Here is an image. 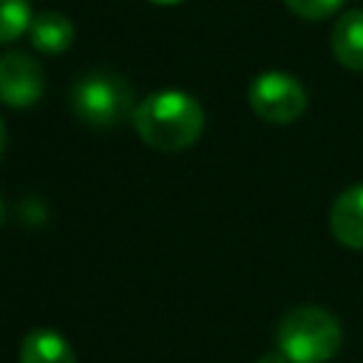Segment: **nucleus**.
Returning <instances> with one entry per match:
<instances>
[{"label": "nucleus", "mask_w": 363, "mask_h": 363, "mask_svg": "<svg viewBox=\"0 0 363 363\" xmlns=\"http://www.w3.org/2000/svg\"><path fill=\"white\" fill-rule=\"evenodd\" d=\"M255 363H289V357H286L281 349H275V352H267V354H261Z\"/></svg>", "instance_id": "12"}, {"label": "nucleus", "mask_w": 363, "mask_h": 363, "mask_svg": "<svg viewBox=\"0 0 363 363\" xmlns=\"http://www.w3.org/2000/svg\"><path fill=\"white\" fill-rule=\"evenodd\" d=\"M74 116L88 128H116L128 113L136 111L133 88L122 74L113 71H91L82 74L68 96Z\"/></svg>", "instance_id": "3"}, {"label": "nucleus", "mask_w": 363, "mask_h": 363, "mask_svg": "<svg viewBox=\"0 0 363 363\" xmlns=\"http://www.w3.org/2000/svg\"><path fill=\"white\" fill-rule=\"evenodd\" d=\"M275 343L289 363H326L340 352L343 329L323 306H295L281 318Z\"/></svg>", "instance_id": "2"}, {"label": "nucleus", "mask_w": 363, "mask_h": 363, "mask_svg": "<svg viewBox=\"0 0 363 363\" xmlns=\"http://www.w3.org/2000/svg\"><path fill=\"white\" fill-rule=\"evenodd\" d=\"M3 221H6V201H3V196H0V227H3Z\"/></svg>", "instance_id": "14"}, {"label": "nucleus", "mask_w": 363, "mask_h": 363, "mask_svg": "<svg viewBox=\"0 0 363 363\" xmlns=\"http://www.w3.org/2000/svg\"><path fill=\"white\" fill-rule=\"evenodd\" d=\"M332 235L352 250H363V184L346 187L329 210Z\"/></svg>", "instance_id": "6"}, {"label": "nucleus", "mask_w": 363, "mask_h": 363, "mask_svg": "<svg viewBox=\"0 0 363 363\" xmlns=\"http://www.w3.org/2000/svg\"><path fill=\"white\" fill-rule=\"evenodd\" d=\"M289 11H295L303 20H323L340 9L343 0H284Z\"/></svg>", "instance_id": "11"}, {"label": "nucleus", "mask_w": 363, "mask_h": 363, "mask_svg": "<svg viewBox=\"0 0 363 363\" xmlns=\"http://www.w3.org/2000/svg\"><path fill=\"white\" fill-rule=\"evenodd\" d=\"M28 40L40 54H62L74 43V23L62 11H40L31 17Z\"/></svg>", "instance_id": "9"}, {"label": "nucleus", "mask_w": 363, "mask_h": 363, "mask_svg": "<svg viewBox=\"0 0 363 363\" xmlns=\"http://www.w3.org/2000/svg\"><path fill=\"white\" fill-rule=\"evenodd\" d=\"M133 128L147 147L179 153L193 147L204 133V108L184 91H156L136 105Z\"/></svg>", "instance_id": "1"}, {"label": "nucleus", "mask_w": 363, "mask_h": 363, "mask_svg": "<svg viewBox=\"0 0 363 363\" xmlns=\"http://www.w3.org/2000/svg\"><path fill=\"white\" fill-rule=\"evenodd\" d=\"M17 363H77V357L71 343L57 329L37 326L20 340Z\"/></svg>", "instance_id": "8"}, {"label": "nucleus", "mask_w": 363, "mask_h": 363, "mask_svg": "<svg viewBox=\"0 0 363 363\" xmlns=\"http://www.w3.org/2000/svg\"><path fill=\"white\" fill-rule=\"evenodd\" d=\"M45 91L43 65L23 54L9 51L0 54V102L9 108H34Z\"/></svg>", "instance_id": "5"}, {"label": "nucleus", "mask_w": 363, "mask_h": 363, "mask_svg": "<svg viewBox=\"0 0 363 363\" xmlns=\"http://www.w3.org/2000/svg\"><path fill=\"white\" fill-rule=\"evenodd\" d=\"M332 54L349 71H363V9L343 11L332 28Z\"/></svg>", "instance_id": "7"}, {"label": "nucleus", "mask_w": 363, "mask_h": 363, "mask_svg": "<svg viewBox=\"0 0 363 363\" xmlns=\"http://www.w3.org/2000/svg\"><path fill=\"white\" fill-rule=\"evenodd\" d=\"M31 26L28 0H0V43H14Z\"/></svg>", "instance_id": "10"}, {"label": "nucleus", "mask_w": 363, "mask_h": 363, "mask_svg": "<svg viewBox=\"0 0 363 363\" xmlns=\"http://www.w3.org/2000/svg\"><path fill=\"white\" fill-rule=\"evenodd\" d=\"M150 3H159V6H173V3H182V0H150Z\"/></svg>", "instance_id": "15"}, {"label": "nucleus", "mask_w": 363, "mask_h": 363, "mask_svg": "<svg viewBox=\"0 0 363 363\" xmlns=\"http://www.w3.org/2000/svg\"><path fill=\"white\" fill-rule=\"evenodd\" d=\"M3 147H6V128H3V119H0V153H3Z\"/></svg>", "instance_id": "13"}, {"label": "nucleus", "mask_w": 363, "mask_h": 363, "mask_svg": "<svg viewBox=\"0 0 363 363\" xmlns=\"http://www.w3.org/2000/svg\"><path fill=\"white\" fill-rule=\"evenodd\" d=\"M247 102L258 119L269 125H289L306 111V91L292 74L267 71L250 82Z\"/></svg>", "instance_id": "4"}]
</instances>
